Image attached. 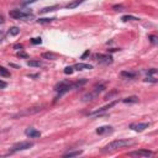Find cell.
I'll return each mask as SVG.
<instances>
[{
  "mask_svg": "<svg viewBox=\"0 0 158 158\" xmlns=\"http://www.w3.org/2000/svg\"><path fill=\"white\" fill-rule=\"evenodd\" d=\"M132 143H134V142L130 141V140H115L113 142H110L109 145L105 146L104 148L101 150V152H104V153H108V152H114V151L119 150V148H124V147L130 146Z\"/></svg>",
  "mask_w": 158,
  "mask_h": 158,
  "instance_id": "cell-1",
  "label": "cell"
},
{
  "mask_svg": "<svg viewBox=\"0 0 158 158\" xmlns=\"http://www.w3.org/2000/svg\"><path fill=\"white\" fill-rule=\"evenodd\" d=\"M105 90V84H98L93 88L92 92H89L87 94H84L83 98H82V101H92V100L96 99L99 96L100 93H103Z\"/></svg>",
  "mask_w": 158,
  "mask_h": 158,
  "instance_id": "cell-2",
  "label": "cell"
},
{
  "mask_svg": "<svg viewBox=\"0 0 158 158\" xmlns=\"http://www.w3.org/2000/svg\"><path fill=\"white\" fill-rule=\"evenodd\" d=\"M72 88H73V85H72L71 83H68V82H62V83H59V84H57L56 88H55V90L58 93V95H57L56 100L59 99V98L63 95V94H66L67 92H69Z\"/></svg>",
  "mask_w": 158,
  "mask_h": 158,
  "instance_id": "cell-3",
  "label": "cell"
},
{
  "mask_svg": "<svg viewBox=\"0 0 158 158\" xmlns=\"http://www.w3.org/2000/svg\"><path fill=\"white\" fill-rule=\"evenodd\" d=\"M9 15L13 19H16V20H26V19L32 17V14L31 13H26V11H22V10H11L9 13Z\"/></svg>",
  "mask_w": 158,
  "mask_h": 158,
  "instance_id": "cell-4",
  "label": "cell"
},
{
  "mask_svg": "<svg viewBox=\"0 0 158 158\" xmlns=\"http://www.w3.org/2000/svg\"><path fill=\"white\" fill-rule=\"evenodd\" d=\"M31 147H34V142H30V141H21L19 143L14 145L13 148H11V152H19V151H25V150H29Z\"/></svg>",
  "mask_w": 158,
  "mask_h": 158,
  "instance_id": "cell-5",
  "label": "cell"
},
{
  "mask_svg": "<svg viewBox=\"0 0 158 158\" xmlns=\"http://www.w3.org/2000/svg\"><path fill=\"white\" fill-rule=\"evenodd\" d=\"M117 101H119V100H114V101H113V103H110L109 105H105V106L100 108L99 110H96V111H94V113H90V114H89V116H90V117H94V116H98V115H99V116H100V115H101L103 113L108 111V110H109L110 108H113L114 105H116V104H117Z\"/></svg>",
  "mask_w": 158,
  "mask_h": 158,
  "instance_id": "cell-6",
  "label": "cell"
},
{
  "mask_svg": "<svg viewBox=\"0 0 158 158\" xmlns=\"http://www.w3.org/2000/svg\"><path fill=\"white\" fill-rule=\"evenodd\" d=\"M42 108L41 106H35V108H30L27 110H24V111H21L19 114L15 115V119H17V117H22V116H27V115H32V114H36V113H38L41 111Z\"/></svg>",
  "mask_w": 158,
  "mask_h": 158,
  "instance_id": "cell-7",
  "label": "cell"
},
{
  "mask_svg": "<svg viewBox=\"0 0 158 158\" xmlns=\"http://www.w3.org/2000/svg\"><path fill=\"white\" fill-rule=\"evenodd\" d=\"M152 155H153V152L148 150H138V151H134L129 153V156L131 157H151Z\"/></svg>",
  "mask_w": 158,
  "mask_h": 158,
  "instance_id": "cell-8",
  "label": "cell"
},
{
  "mask_svg": "<svg viewBox=\"0 0 158 158\" xmlns=\"http://www.w3.org/2000/svg\"><path fill=\"white\" fill-rule=\"evenodd\" d=\"M95 58L99 63H104V64H110L113 62V57L110 55H96Z\"/></svg>",
  "mask_w": 158,
  "mask_h": 158,
  "instance_id": "cell-9",
  "label": "cell"
},
{
  "mask_svg": "<svg viewBox=\"0 0 158 158\" xmlns=\"http://www.w3.org/2000/svg\"><path fill=\"white\" fill-rule=\"evenodd\" d=\"M25 134L27 135L30 138H36V137H40V136H41L40 131H37V130L34 129V127H29L27 130L25 131Z\"/></svg>",
  "mask_w": 158,
  "mask_h": 158,
  "instance_id": "cell-10",
  "label": "cell"
},
{
  "mask_svg": "<svg viewBox=\"0 0 158 158\" xmlns=\"http://www.w3.org/2000/svg\"><path fill=\"white\" fill-rule=\"evenodd\" d=\"M148 126H150L148 122H143V124H132L130 127L132 129V130H135V131H138V132H141V131L146 130Z\"/></svg>",
  "mask_w": 158,
  "mask_h": 158,
  "instance_id": "cell-11",
  "label": "cell"
},
{
  "mask_svg": "<svg viewBox=\"0 0 158 158\" xmlns=\"http://www.w3.org/2000/svg\"><path fill=\"white\" fill-rule=\"evenodd\" d=\"M73 69H77V71H85V69H93V66L92 64H87V63H77L73 67Z\"/></svg>",
  "mask_w": 158,
  "mask_h": 158,
  "instance_id": "cell-12",
  "label": "cell"
},
{
  "mask_svg": "<svg viewBox=\"0 0 158 158\" xmlns=\"http://www.w3.org/2000/svg\"><path fill=\"white\" fill-rule=\"evenodd\" d=\"M111 131H113L111 126H101V127H98L96 129V134L98 135H104V134L111 132Z\"/></svg>",
  "mask_w": 158,
  "mask_h": 158,
  "instance_id": "cell-13",
  "label": "cell"
},
{
  "mask_svg": "<svg viewBox=\"0 0 158 158\" xmlns=\"http://www.w3.org/2000/svg\"><path fill=\"white\" fill-rule=\"evenodd\" d=\"M83 3H84V0H73V1L68 3V4L66 5V8H67V9H76L77 6H79V5L83 4Z\"/></svg>",
  "mask_w": 158,
  "mask_h": 158,
  "instance_id": "cell-14",
  "label": "cell"
},
{
  "mask_svg": "<svg viewBox=\"0 0 158 158\" xmlns=\"http://www.w3.org/2000/svg\"><path fill=\"white\" fill-rule=\"evenodd\" d=\"M121 76H122L124 78H126V79H135L136 77H137V73H135V72H126V71H124V72H121Z\"/></svg>",
  "mask_w": 158,
  "mask_h": 158,
  "instance_id": "cell-15",
  "label": "cell"
},
{
  "mask_svg": "<svg viewBox=\"0 0 158 158\" xmlns=\"http://www.w3.org/2000/svg\"><path fill=\"white\" fill-rule=\"evenodd\" d=\"M122 101L125 104H135V103H138V98L137 96H129V98L124 99Z\"/></svg>",
  "mask_w": 158,
  "mask_h": 158,
  "instance_id": "cell-16",
  "label": "cell"
},
{
  "mask_svg": "<svg viewBox=\"0 0 158 158\" xmlns=\"http://www.w3.org/2000/svg\"><path fill=\"white\" fill-rule=\"evenodd\" d=\"M61 6L59 5H55V6H50V8H43L42 10H40L41 14H45V13H48V11H55V10H58Z\"/></svg>",
  "mask_w": 158,
  "mask_h": 158,
  "instance_id": "cell-17",
  "label": "cell"
},
{
  "mask_svg": "<svg viewBox=\"0 0 158 158\" xmlns=\"http://www.w3.org/2000/svg\"><path fill=\"white\" fill-rule=\"evenodd\" d=\"M83 153V151H71V152H67V153L63 155V157H77V156H80Z\"/></svg>",
  "mask_w": 158,
  "mask_h": 158,
  "instance_id": "cell-18",
  "label": "cell"
},
{
  "mask_svg": "<svg viewBox=\"0 0 158 158\" xmlns=\"http://www.w3.org/2000/svg\"><path fill=\"white\" fill-rule=\"evenodd\" d=\"M0 76H3V77H10V72L6 69V68H4L0 66Z\"/></svg>",
  "mask_w": 158,
  "mask_h": 158,
  "instance_id": "cell-19",
  "label": "cell"
},
{
  "mask_svg": "<svg viewBox=\"0 0 158 158\" xmlns=\"http://www.w3.org/2000/svg\"><path fill=\"white\" fill-rule=\"evenodd\" d=\"M27 66H30V67H40L41 62L40 61H27Z\"/></svg>",
  "mask_w": 158,
  "mask_h": 158,
  "instance_id": "cell-20",
  "label": "cell"
},
{
  "mask_svg": "<svg viewBox=\"0 0 158 158\" xmlns=\"http://www.w3.org/2000/svg\"><path fill=\"white\" fill-rule=\"evenodd\" d=\"M121 20H122V21H131V20H132V21H136V20H138V19H137V17H135V16H131V15H125V16L121 17Z\"/></svg>",
  "mask_w": 158,
  "mask_h": 158,
  "instance_id": "cell-21",
  "label": "cell"
},
{
  "mask_svg": "<svg viewBox=\"0 0 158 158\" xmlns=\"http://www.w3.org/2000/svg\"><path fill=\"white\" fill-rule=\"evenodd\" d=\"M19 32H20L19 27H11V29H10V31H9V34L11 36H16V35H19Z\"/></svg>",
  "mask_w": 158,
  "mask_h": 158,
  "instance_id": "cell-22",
  "label": "cell"
},
{
  "mask_svg": "<svg viewBox=\"0 0 158 158\" xmlns=\"http://www.w3.org/2000/svg\"><path fill=\"white\" fill-rule=\"evenodd\" d=\"M55 19H40L37 20V22L38 24H48V22H52Z\"/></svg>",
  "mask_w": 158,
  "mask_h": 158,
  "instance_id": "cell-23",
  "label": "cell"
},
{
  "mask_svg": "<svg viewBox=\"0 0 158 158\" xmlns=\"http://www.w3.org/2000/svg\"><path fill=\"white\" fill-rule=\"evenodd\" d=\"M42 57H43V58H47V59H55V55L53 53H43L42 55Z\"/></svg>",
  "mask_w": 158,
  "mask_h": 158,
  "instance_id": "cell-24",
  "label": "cell"
},
{
  "mask_svg": "<svg viewBox=\"0 0 158 158\" xmlns=\"http://www.w3.org/2000/svg\"><path fill=\"white\" fill-rule=\"evenodd\" d=\"M31 42H32L34 45H41L42 43V40H41V37H36V38L31 40Z\"/></svg>",
  "mask_w": 158,
  "mask_h": 158,
  "instance_id": "cell-25",
  "label": "cell"
},
{
  "mask_svg": "<svg viewBox=\"0 0 158 158\" xmlns=\"http://www.w3.org/2000/svg\"><path fill=\"white\" fill-rule=\"evenodd\" d=\"M73 73V67H67L64 69V74H72Z\"/></svg>",
  "mask_w": 158,
  "mask_h": 158,
  "instance_id": "cell-26",
  "label": "cell"
},
{
  "mask_svg": "<svg viewBox=\"0 0 158 158\" xmlns=\"http://www.w3.org/2000/svg\"><path fill=\"white\" fill-rule=\"evenodd\" d=\"M35 1H37V0H24L22 1V5H29V4H32Z\"/></svg>",
  "mask_w": 158,
  "mask_h": 158,
  "instance_id": "cell-27",
  "label": "cell"
},
{
  "mask_svg": "<svg viewBox=\"0 0 158 158\" xmlns=\"http://www.w3.org/2000/svg\"><path fill=\"white\" fill-rule=\"evenodd\" d=\"M6 82H4V80H1V79H0V89H4V88H6Z\"/></svg>",
  "mask_w": 158,
  "mask_h": 158,
  "instance_id": "cell-28",
  "label": "cell"
},
{
  "mask_svg": "<svg viewBox=\"0 0 158 158\" xmlns=\"http://www.w3.org/2000/svg\"><path fill=\"white\" fill-rule=\"evenodd\" d=\"M156 73H157V69L152 68V69H150L148 72H147V74H148V76H152V74H156Z\"/></svg>",
  "mask_w": 158,
  "mask_h": 158,
  "instance_id": "cell-29",
  "label": "cell"
},
{
  "mask_svg": "<svg viewBox=\"0 0 158 158\" xmlns=\"http://www.w3.org/2000/svg\"><path fill=\"white\" fill-rule=\"evenodd\" d=\"M17 56H19V57H22V58H27V57H29L25 53V52H19V53H17Z\"/></svg>",
  "mask_w": 158,
  "mask_h": 158,
  "instance_id": "cell-30",
  "label": "cell"
},
{
  "mask_svg": "<svg viewBox=\"0 0 158 158\" xmlns=\"http://www.w3.org/2000/svg\"><path fill=\"white\" fill-rule=\"evenodd\" d=\"M150 40H151L152 43H156V42H157V37H156V36H150Z\"/></svg>",
  "mask_w": 158,
  "mask_h": 158,
  "instance_id": "cell-31",
  "label": "cell"
},
{
  "mask_svg": "<svg viewBox=\"0 0 158 158\" xmlns=\"http://www.w3.org/2000/svg\"><path fill=\"white\" fill-rule=\"evenodd\" d=\"M145 82H152V83H156L157 80H156L155 78H146V79H145Z\"/></svg>",
  "mask_w": 158,
  "mask_h": 158,
  "instance_id": "cell-32",
  "label": "cell"
},
{
  "mask_svg": "<svg viewBox=\"0 0 158 158\" xmlns=\"http://www.w3.org/2000/svg\"><path fill=\"white\" fill-rule=\"evenodd\" d=\"M89 55H90V52H89V50H88V51H87V52H85V53H84V55H83V56H82V58H83V59H84V58H85V57H88V56H89Z\"/></svg>",
  "mask_w": 158,
  "mask_h": 158,
  "instance_id": "cell-33",
  "label": "cell"
},
{
  "mask_svg": "<svg viewBox=\"0 0 158 158\" xmlns=\"http://www.w3.org/2000/svg\"><path fill=\"white\" fill-rule=\"evenodd\" d=\"M4 37V32H3V31H0V40H1Z\"/></svg>",
  "mask_w": 158,
  "mask_h": 158,
  "instance_id": "cell-34",
  "label": "cell"
},
{
  "mask_svg": "<svg viewBox=\"0 0 158 158\" xmlns=\"http://www.w3.org/2000/svg\"><path fill=\"white\" fill-rule=\"evenodd\" d=\"M3 22H4V19H3L1 15H0V24H3Z\"/></svg>",
  "mask_w": 158,
  "mask_h": 158,
  "instance_id": "cell-35",
  "label": "cell"
},
{
  "mask_svg": "<svg viewBox=\"0 0 158 158\" xmlns=\"http://www.w3.org/2000/svg\"><path fill=\"white\" fill-rule=\"evenodd\" d=\"M15 48H22V46H21V45H16V46H15Z\"/></svg>",
  "mask_w": 158,
  "mask_h": 158,
  "instance_id": "cell-36",
  "label": "cell"
}]
</instances>
